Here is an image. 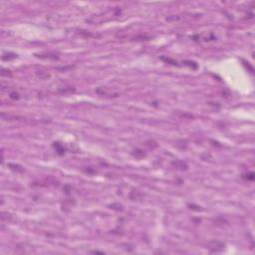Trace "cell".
Returning a JSON list of instances; mask_svg holds the SVG:
<instances>
[{"mask_svg":"<svg viewBox=\"0 0 255 255\" xmlns=\"http://www.w3.org/2000/svg\"><path fill=\"white\" fill-rule=\"evenodd\" d=\"M173 164L177 168V169H182V170L187 169V165H186V163H183V161H173Z\"/></svg>","mask_w":255,"mask_h":255,"instance_id":"obj_1","label":"cell"},{"mask_svg":"<svg viewBox=\"0 0 255 255\" xmlns=\"http://www.w3.org/2000/svg\"><path fill=\"white\" fill-rule=\"evenodd\" d=\"M54 147H55V149H56V151H58L59 155H63V154L65 152V147H64L63 145H61L60 143H54Z\"/></svg>","mask_w":255,"mask_h":255,"instance_id":"obj_2","label":"cell"},{"mask_svg":"<svg viewBox=\"0 0 255 255\" xmlns=\"http://www.w3.org/2000/svg\"><path fill=\"white\" fill-rule=\"evenodd\" d=\"M9 168L12 169V170H14V171H17V173H23V171H24L23 168L20 166V165H18V164H9Z\"/></svg>","mask_w":255,"mask_h":255,"instance_id":"obj_3","label":"cell"},{"mask_svg":"<svg viewBox=\"0 0 255 255\" xmlns=\"http://www.w3.org/2000/svg\"><path fill=\"white\" fill-rule=\"evenodd\" d=\"M133 156H135L136 157H143V156H146V154L143 152V151H142V150H138V149H137V150H135L134 151H133Z\"/></svg>","mask_w":255,"mask_h":255,"instance_id":"obj_4","label":"cell"},{"mask_svg":"<svg viewBox=\"0 0 255 255\" xmlns=\"http://www.w3.org/2000/svg\"><path fill=\"white\" fill-rule=\"evenodd\" d=\"M10 98H11V99H14V100L19 99V94L16 93V92H12V93L10 94Z\"/></svg>","mask_w":255,"mask_h":255,"instance_id":"obj_5","label":"cell"},{"mask_svg":"<svg viewBox=\"0 0 255 255\" xmlns=\"http://www.w3.org/2000/svg\"><path fill=\"white\" fill-rule=\"evenodd\" d=\"M161 60L165 61V62H169V63H171V65H177V62L173 60H170V59H166V58H164V57H161Z\"/></svg>","mask_w":255,"mask_h":255,"instance_id":"obj_6","label":"cell"}]
</instances>
